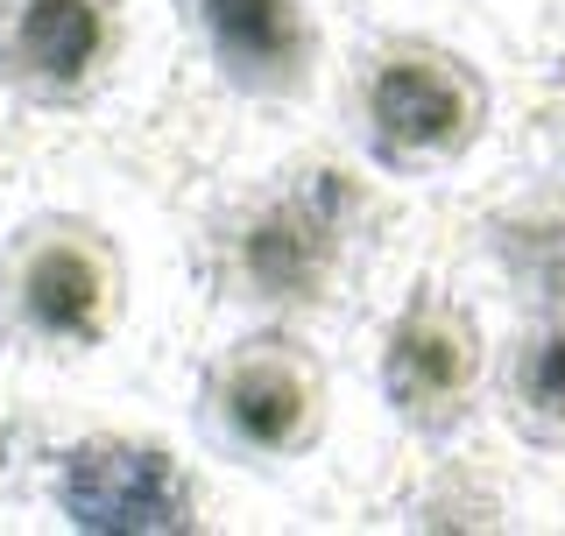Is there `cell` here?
Instances as JSON below:
<instances>
[{"label":"cell","mask_w":565,"mask_h":536,"mask_svg":"<svg viewBox=\"0 0 565 536\" xmlns=\"http://www.w3.org/2000/svg\"><path fill=\"white\" fill-rule=\"evenodd\" d=\"M57 502L78 529H114V536H156V529H191V487L156 444L99 438L78 444L57 473Z\"/></svg>","instance_id":"6da1fadb"},{"label":"cell","mask_w":565,"mask_h":536,"mask_svg":"<svg viewBox=\"0 0 565 536\" xmlns=\"http://www.w3.org/2000/svg\"><path fill=\"white\" fill-rule=\"evenodd\" d=\"M347 212H353V184L340 170H311L297 191H282V199L241 234L247 290L255 297H318V282L340 261Z\"/></svg>","instance_id":"7a4b0ae2"},{"label":"cell","mask_w":565,"mask_h":536,"mask_svg":"<svg viewBox=\"0 0 565 536\" xmlns=\"http://www.w3.org/2000/svg\"><path fill=\"white\" fill-rule=\"evenodd\" d=\"M367 135L388 163L438 156L473 135V93L438 57H388L367 78Z\"/></svg>","instance_id":"3957f363"},{"label":"cell","mask_w":565,"mask_h":536,"mask_svg":"<svg viewBox=\"0 0 565 536\" xmlns=\"http://www.w3.org/2000/svg\"><path fill=\"white\" fill-rule=\"evenodd\" d=\"M467 382H473V339L459 318H446L438 303H417L403 311V325L388 332V353H382V388L388 403L403 409L424 431H446L467 403Z\"/></svg>","instance_id":"277c9868"},{"label":"cell","mask_w":565,"mask_h":536,"mask_svg":"<svg viewBox=\"0 0 565 536\" xmlns=\"http://www.w3.org/2000/svg\"><path fill=\"white\" fill-rule=\"evenodd\" d=\"M212 57L247 93H282L305 78V22L290 0H199Z\"/></svg>","instance_id":"5b68a950"},{"label":"cell","mask_w":565,"mask_h":536,"mask_svg":"<svg viewBox=\"0 0 565 536\" xmlns=\"http://www.w3.org/2000/svg\"><path fill=\"white\" fill-rule=\"evenodd\" d=\"M106 50V14L99 0H22L8 22V64L35 93H71L93 78Z\"/></svg>","instance_id":"8992f818"},{"label":"cell","mask_w":565,"mask_h":536,"mask_svg":"<svg viewBox=\"0 0 565 536\" xmlns=\"http://www.w3.org/2000/svg\"><path fill=\"white\" fill-rule=\"evenodd\" d=\"M22 311L43 339H71L93 346L99 339V311H106V276L78 240H50L35 247L22 268Z\"/></svg>","instance_id":"52a82bcc"},{"label":"cell","mask_w":565,"mask_h":536,"mask_svg":"<svg viewBox=\"0 0 565 536\" xmlns=\"http://www.w3.org/2000/svg\"><path fill=\"white\" fill-rule=\"evenodd\" d=\"M220 409H226V424H234L241 444H255V452H282V444L305 438L311 388H305V374H297L290 361H276V353H247V361L226 374Z\"/></svg>","instance_id":"ba28073f"},{"label":"cell","mask_w":565,"mask_h":536,"mask_svg":"<svg viewBox=\"0 0 565 536\" xmlns=\"http://www.w3.org/2000/svg\"><path fill=\"white\" fill-rule=\"evenodd\" d=\"M516 409L537 424V431L565 438V318H558V325H544L516 353Z\"/></svg>","instance_id":"9c48e42d"},{"label":"cell","mask_w":565,"mask_h":536,"mask_svg":"<svg viewBox=\"0 0 565 536\" xmlns=\"http://www.w3.org/2000/svg\"><path fill=\"white\" fill-rule=\"evenodd\" d=\"M509 255H516V268L544 297H565V226H516Z\"/></svg>","instance_id":"30bf717a"}]
</instances>
